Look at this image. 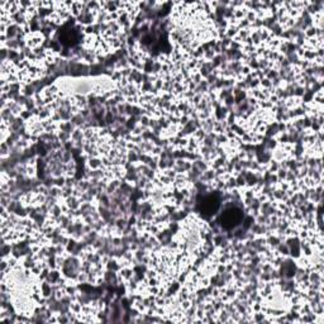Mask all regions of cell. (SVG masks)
Segmentation results:
<instances>
[{
	"mask_svg": "<svg viewBox=\"0 0 324 324\" xmlns=\"http://www.w3.org/2000/svg\"><path fill=\"white\" fill-rule=\"evenodd\" d=\"M242 221V211L237 208H229L221 215V223L224 228H233Z\"/></svg>",
	"mask_w": 324,
	"mask_h": 324,
	"instance_id": "6da1fadb",
	"label": "cell"
},
{
	"mask_svg": "<svg viewBox=\"0 0 324 324\" xmlns=\"http://www.w3.org/2000/svg\"><path fill=\"white\" fill-rule=\"evenodd\" d=\"M219 208V200L217 196H206L205 199H203V201L200 203V211L205 215H211L215 213Z\"/></svg>",
	"mask_w": 324,
	"mask_h": 324,
	"instance_id": "7a4b0ae2",
	"label": "cell"
}]
</instances>
